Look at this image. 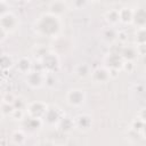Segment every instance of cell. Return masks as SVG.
<instances>
[{
    "instance_id": "6da1fadb",
    "label": "cell",
    "mask_w": 146,
    "mask_h": 146,
    "mask_svg": "<svg viewBox=\"0 0 146 146\" xmlns=\"http://www.w3.org/2000/svg\"><path fill=\"white\" fill-rule=\"evenodd\" d=\"M60 27H62L60 17L49 11L40 15L34 23L35 32L39 35L46 38H55L56 35H58V33L60 32Z\"/></svg>"
},
{
    "instance_id": "7a4b0ae2",
    "label": "cell",
    "mask_w": 146,
    "mask_h": 146,
    "mask_svg": "<svg viewBox=\"0 0 146 146\" xmlns=\"http://www.w3.org/2000/svg\"><path fill=\"white\" fill-rule=\"evenodd\" d=\"M40 65H41L42 70L46 71L47 73H55L59 68L60 60H59V57L56 52L48 50L40 58Z\"/></svg>"
},
{
    "instance_id": "3957f363",
    "label": "cell",
    "mask_w": 146,
    "mask_h": 146,
    "mask_svg": "<svg viewBox=\"0 0 146 146\" xmlns=\"http://www.w3.org/2000/svg\"><path fill=\"white\" fill-rule=\"evenodd\" d=\"M66 102L72 107H80L86 102V92L80 88L70 89L66 94Z\"/></svg>"
},
{
    "instance_id": "277c9868",
    "label": "cell",
    "mask_w": 146,
    "mask_h": 146,
    "mask_svg": "<svg viewBox=\"0 0 146 146\" xmlns=\"http://www.w3.org/2000/svg\"><path fill=\"white\" fill-rule=\"evenodd\" d=\"M25 81L30 88L39 89L44 84L46 74H43L41 71H30L29 73H26Z\"/></svg>"
},
{
    "instance_id": "5b68a950",
    "label": "cell",
    "mask_w": 146,
    "mask_h": 146,
    "mask_svg": "<svg viewBox=\"0 0 146 146\" xmlns=\"http://www.w3.org/2000/svg\"><path fill=\"white\" fill-rule=\"evenodd\" d=\"M47 107L48 105L44 103V102H41V100H36V102H32V103H29L26 104V107H25V112L29 116H33V117H40L42 119L46 111H47Z\"/></svg>"
},
{
    "instance_id": "8992f818",
    "label": "cell",
    "mask_w": 146,
    "mask_h": 146,
    "mask_svg": "<svg viewBox=\"0 0 146 146\" xmlns=\"http://www.w3.org/2000/svg\"><path fill=\"white\" fill-rule=\"evenodd\" d=\"M19 25V21L17 18V16L15 14H13L11 11H8L6 14H3L2 16H0V26H2L7 33H11L14 32Z\"/></svg>"
},
{
    "instance_id": "52a82bcc",
    "label": "cell",
    "mask_w": 146,
    "mask_h": 146,
    "mask_svg": "<svg viewBox=\"0 0 146 146\" xmlns=\"http://www.w3.org/2000/svg\"><path fill=\"white\" fill-rule=\"evenodd\" d=\"M63 115L64 114H63V112L60 111L59 107H57L55 105H51V106L48 105L47 111H46L42 120H43V122H46L50 125H57L59 120L63 117Z\"/></svg>"
},
{
    "instance_id": "ba28073f",
    "label": "cell",
    "mask_w": 146,
    "mask_h": 146,
    "mask_svg": "<svg viewBox=\"0 0 146 146\" xmlns=\"http://www.w3.org/2000/svg\"><path fill=\"white\" fill-rule=\"evenodd\" d=\"M123 58L121 57V55L119 52H110L108 55H106L104 63H105V67L108 70H121L122 68V64H123Z\"/></svg>"
},
{
    "instance_id": "9c48e42d",
    "label": "cell",
    "mask_w": 146,
    "mask_h": 146,
    "mask_svg": "<svg viewBox=\"0 0 146 146\" xmlns=\"http://www.w3.org/2000/svg\"><path fill=\"white\" fill-rule=\"evenodd\" d=\"M90 78L95 83H105L111 79L110 70L106 68L105 66H99L94 71H91Z\"/></svg>"
},
{
    "instance_id": "30bf717a",
    "label": "cell",
    "mask_w": 146,
    "mask_h": 146,
    "mask_svg": "<svg viewBox=\"0 0 146 146\" xmlns=\"http://www.w3.org/2000/svg\"><path fill=\"white\" fill-rule=\"evenodd\" d=\"M91 125H92V119H91V116L89 114L82 113V114H79L74 119V127L78 128L81 131L89 130L91 128Z\"/></svg>"
},
{
    "instance_id": "8fae6325",
    "label": "cell",
    "mask_w": 146,
    "mask_h": 146,
    "mask_svg": "<svg viewBox=\"0 0 146 146\" xmlns=\"http://www.w3.org/2000/svg\"><path fill=\"white\" fill-rule=\"evenodd\" d=\"M23 122V128H26L29 131H38L42 124H43V120L40 117H33V116H29L24 117L22 120Z\"/></svg>"
},
{
    "instance_id": "7c38bea8",
    "label": "cell",
    "mask_w": 146,
    "mask_h": 146,
    "mask_svg": "<svg viewBox=\"0 0 146 146\" xmlns=\"http://www.w3.org/2000/svg\"><path fill=\"white\" fill-rule=\"evenodd\" d=\"M131 23L137 27H145L146 24V13L144 8H137L132 11V21Z\"/></svg>"
},
{
    "instance_id": "4fadbf2b",
    "label": "cell",
    "mask_w": 146,
    "mask_h": 146,
    "mask_svg": "<svg viewBox=\"0 0 146 146\" xmlns=\"http://www.w3.org/2000/svg\"><path fill=\"white\" fill-rule=\"evenodd\" d=\"M119 54L121 55V57L123 58V60H132V62L138 56V51H137L136 46H131V44H128V46L122 47V49H121V51Z\"/></svg>"
},
{
    "instance_id": "5bb4252c",
    "label": "cell",
    "mask_w": 146,
    "mask_h": 146,
    "mask_svg": "<svg viewBox=\"0 0 146 146\" xmlns=\"http://www.w3.org/2000/svg\"><path fill=\"white\" fill-rule=\"evenodd\" d=\"M66 9H67V7H66L65 2H62L58 0H54L49 6V13H51L56 16H59V17L66 11Z\"/></svg>"
},
{
    "instance_id": "9a60e30c",
    "label": "cell",
    "mask_w": 146,
    "mask_h": 146,
    "mask_svg": "<svg viewBox=\"0 0 146 146\" xmlns=\"http://www.w3.org/2000/svg\"><path fill=\"white\" fill-rule=\"evenodd\" d=\"M104 18L105 21L107 22V24L110 26H116L119 23H120V18H119V10L116 9H111V10H107L105 14H104Z\"/></svg>"
},
{
    "instance_id": "2e32d148",
    "label": "cell",
    "mask_w": 146,
    "mask_h": 146,
    "mask_svg": "<svg viewBox=\"0 0 146 146\" xmlns=\"http://www.w3.org/2000/svg\"><path fill=\"white\" fill-rule=\"evenodd\" d=\"M132 11H133V9H131V8H129V7H123V8L119 9L120 23L130 24L131 21H132Z\"/></svg>"
},
{
    "instance_id": "e0dca14e",
    "label": "cell",
    "mask_w": 146,
    "mask_h": 146,
    "mask_svg": "<svg viewBox=\"0 0 146 146\" xmlns=\"http://www.w3.org/2000/svg\"><path fill=\"white\" fill-rule=\"evenodd\" d=\"M16 68L21 73H24V74L29 73L31 71V68H32V63H31L30 58H27V57H21L18 59L17 64H16Z\"/></svg>"
},
{
    "instance_id": "ac0fdd59",
    "label": "cell",
    "mask_w": 146,
    "mask_h": 146,
    "mask_svg": "<svg viewBox=\"0 0 146 146\" xmlns=\"http://www.w3.org/2000/svg\"><path fill=\"white\" fill-rule=\"evenodd\" d=\"M102 38H103L104 41H106L108 43H112L113 41H115L117 39V32L113 26H110V27H107L103 31Z\"/></svg>"
},
{
    "instance_id": "d6986e66",
    "label": "cell",
    "mask_w": 146,
    "mask_h": 146,
    "mask_svg": "<svg viewBox=\"0 0 146 146\" xmlns=\"http://www.w3.org/2000/svg\"><path fill=\"white\" fill-rule=\"evenodd\" d=\"M57 125L60 128L62 131L68 132V131H71L74 128V120L71 119V117H67V116H64L63 115V117L59 120V122H58Z\"/></svg>"
},
{
    "instance_id": "ffe728a7",
    "label": "cell",
    "mask_w": 146,
    "mask_h": 146,
    "mask_svg": "<svg viewBox=\"0 0 146 146\" xmlns=\"http://www.w3.org/2000/svg\"><path fill=\"white\" fill-rule=\"evenodd\" d=\"M11 141L16 145H22L26 141V135L23 130H15L11 133Z\"/></svg>"
},
{
    "instance_id": "44dd1931",
    "label": "cell",
    "mask_w": 146,
    "mask_h": 146,
    "mask_svg": "<svg viewBox=\"0 0 146 146\" xmlns=\"http://www.w3.org/2000/svg\"><path fill=\"white\" fill-rule=\"evenodd\" d=\"M13 65H14V60H13L11 56H9L8 54H1L0 55V67L3 71L9 70Z\"/></svg>"
},
{
    "instance_id": "7402d4cb",
    "label": "cell",
    "mask_w": 146,
    "mask_h": 146,
    "mask_svg": "<svg viewBox=\"0 0 146 146\" xmlns=\"http://www.w3.org/2000/svg\"><path fill=\"white\" fill-rule=\"evenodd\" d=\"M90 67L89 65L84 64V63H81L79 64L76 67H75V74L79 76V78H86L88 75H90Z\"/></svg>"
},
{
    "instance_id": "603a6c76",
    "label": "cell",
    "mask_w": 146,
    "mask_h": 146,
    "mask_svg": "<svg viewBox=\"0 0 146 146\" xmlns=\"http://www.w3.org/2000/svg\"><path fill=\"white\" fill-rule=\"evenodd\" d=\"M136 42L137 44H144L146 42V32L145 27H137L136 31Z\"/></svg>"
},
{
    "instance_id": "cb8c5ba5",
    "label": "cell",
    "mask_w": 146,
    "mask_h": 146,
    "mask_svg": "<svg viewBox=\"0 0 146 146\" xmlns=\"http://www.w3.org/2000/svg\"><path fill=\"white\" fill-rule=\"evenodd\" d=\"M0 108H1L2 115H10L11 112L14 111V106H13V104L5 103V102H1V104H0Z\"/></svg>"
},
{
    "instance_id": "d4e9b609",
    "label": "cell",
    "mask_w": 146,
    "mask_h": 146,
    "mask_svg": "<svg viewBox=\"0 0 146 146\" xmlns=\"http://www.w3.org/2000/svg\"><path fill=\"white\" fill-rule=\"evenodd\" d=\"M25 114H26V112H25L24 110L14 108V111H13L11 114H10V116H11L14 120H19V121H22V120L25 117Z\"/></svg>"
},
{
    "instance_id": "484cf974",
    "label": "cell",
    "mask_w": 146,
    "mask_h": 146,
    "mask_svg": "<svg viewBox=\"0 0 146 146\" xmlns=\"http://www.w3.org/2000/svg\"><path fill=\"white\" fill-rule=\"evenodd\" d=\"M144 127H145V121L141 120V119H136L133 122H132V130L138 132V131H144Z\"/></svg>"
},
{
    "instance_id": "4316f807",
    "label": "cell",
    "mask_w": 146,
    "mask_h": 146,
    "mask_svg": "<svg viewBox=\"0 0 146 146\" xmlns=\"http://www.w3.org/2000/svg\"><path fill=\"white\" fill-rule=\"evenodd\" d=\"M13 106H14V108L25 110V107H26V103L24 102L23 98H21V97H15V99H14V102H13Z\"/></svg>"
},
{
    "instance_id": "83f0119b",
    "label": "cell",
    "mask_w": 146,
    "mask_h": 146,
    "mask_svg": "<svg viewBox=\"0 0 146 146\" xmlns=\"http://www.w3.org/2000/svg\"><path fill=\"white\" fill-rule=\"evenodd\" d=\"M88 0H73V6L76 9H81L87 5Z\"/></svg>"
},
{
    "instance_id": "f1b7e54d",
    "label": "cell",
    "mask_w": 146,
    "mask_h": 146,
    "mask_svg": "<svg viewBox=\"0 0 146 146\" xmlns=\"http://www.w3.org/2000/svg\"><path fill=\"white\" fill-rule=\"evenodd\" d=\"M8 9H9V6L7 5V1H0V16L8 13L9 11Z\"/></svg>"
},
{
    "instance_id": "f546056e",
    "label": "cell",
    "mask_w": 146,
    "mask_h": 146,
    "mask_svg": "<svg viewBox=\"0 0 146 146\" xmlns=\"http://www.w3.org/2000/svg\"><path fill=\"white\" fill-rule=\"evenodd\" d=\"M14 99H15V96H14L13 94H6V95L3 96V98H2V100H1V102H5V103H9V104H13Z\"/></svg>"
},
{
    "instance_id": "4dcf8cb0",
    "label": "cell",
    "mask_w": 146,
    "mask_h": 146,
    "mask_svg": "<svg viewBox=\"0 0 146 146\" xmlns=\"http://www.w3.org/2000/svg\"><path fill=\"white\" fill-rule=\"evenodd\" d=\"M7 35H8V33H7V31L2 27V26H0V42H2L6 38H7Z\"/></svg>"
},
{
    "instance_id": "1f68e13d",
    "label": "cell",
    "mask_w": 146,
    "mask_h": 146,
    "mask_svg": "<svg viewBox=\"0 0 146 146\" xmlns=\"http://www.w3.org/2000/svg\"><path fill=\"white\" fill-rule=\"evenodd\" d=\"M3 75H5V71H3V70H2L1 67H0V81L2 80V78H3Z\"/></svg>"
},
{
    "instance_id": "d6a6232c",
    "label": "cell",
    "mask_w": 146,
    "mask_h": 146,
    "mask_svg": "<svg viewBox=\"0 0 146 146\" xmlns=\"http://www.w3.org/2000/svg\"><path fill=\"white\" fill-rule=\"evenodd\" d=\"M17 1H19V2H23V3H29V2H31L32 0H17Z\"/></svg>"
},
{
    "instance_id": "836d02e7",
    "label": "cell",
    "mask_w": 146,
    "mask_h": 146,
    "mask_svg": "<svg viewBox=\"0 0 146 146\" xmlns=\"http://www.w3.org/2000/svg\"><path fill=\"white\" fill-rule=\"evenodd\" d=\"M88 1H92V2H98L99 0H88Z\"/></svg>"
},
{
    "instance_id": "e575fe53",
    "label": "cell",
    "mask_w": 146,
    "mask_h": 146,
    "mask_svg": "<svg viewBox=\"0 0 146 146\" xmlns=\"http://www.w3.org/2000/svg\"><path fill=\"white\" fill-rule=\"evenodd\" d=\"M1 117H2V112H1V108H0V120H1Z\"/></svg>"
},
{
    "instance_id": "d590c367",
    "label": "cell",
    "mask_w": 146,
    "mask_h": 146,
    "mask_svg": "<svg viewBox=\"0 0 146 146\" xmlns=\"http://www.w3.org/2000/svg\"><path fill=\"white\" fill-rule=\"evenodd\" d=\"M58 1H62V2H66L67 0H58Z\"/></svg>"
},
{
    "instance_id": "8d00e7d4",
    "label": "cell",
    "mask_w": 146,
    "mask_h": 146,
    "mask_svg": "<svg viewBox=\"0 0 146 146\" xmlns=\"http://www.w3.org/2000/svg\"><path fill=\"white\" fill-rule=\"evenodd\" d=\"M0 1H6V0H0Z\"/></svg>"
}]
</instances>
